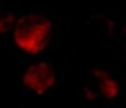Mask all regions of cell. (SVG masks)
Masks as SVG:
<instances>
[{"label": "cell", "instance_id": "obj_3", "mask_svg": "<svg viewBox=\"0 0 126 108\" xmlns=\"http://www.w3.org/2000/svg\"><path fill=\"white\" fill-rule=\"evenodd\" d=\"M56 79H58L56 69L49 61L32 63L22 74V85H24V88L27 92H32L36 95H42L45 92H49V90L54 87Z\"/></svg>", "mask_w": 126, "mask_h": 108}, {"label": "cell", "instance_id": "obj_4", "mask_svg": "<svg viewBox=\"0 0 126 108\" xmlns=\"http://www.w3.org/2000/svg\"><path fill=\"white\" fill-rule=\"evenodd\" d=\"M15 15L13 11L4 7V5H0V34H5L9 29H15Z\"/></svg>", "mask_w": 126, "mask_h": 108}, {"label": "cell", "instance_id": "obj_5", "mask_svg": "<svg viewBox=\"0 0 126 108\" xmlns=\"http://www.w3.org/2000/svg\"><path fill=\"white\" fill-rule=\"evenodd\" d=\"M123 47H124V50H126V24H124V27H123Z\"/></svg>", "mask_w": 126, "mask_h": 108}, {"label": "cell", "instance_id": "obj_1", "mask_svg": "<svg viewBox=\"0 0 126 108\" xmlns=\"http://www.w3.org/2000/svg\"><path fill=\"white\" fill-rule=\"evenodd\" d=\"M52 40V24L40 15H24L15 24L13 42L27 54H38L49 47Z\"/></svg>", "mask_w": 126, "mask_h": 108}, {"label": "cell", "instance_id": "obj_2", "mask_svg": "<svg viewBox=\"0 0 126 108\" xmlns=\"http://www.w3.org/2000/svg\"><path fill=\"white\" fill-rule=\"evenodd\" d=\"M119 81L108 70L95 69L79 85V99L83 103H105L113 101L119 95Z\"/></svg>", "mask_w": 126, "mask_h": 108}]
</instances>
